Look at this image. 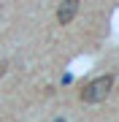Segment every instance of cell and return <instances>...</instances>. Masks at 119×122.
<instances>
[{"label":"cell","mask_w":119,"mask_h":122,"mask_svg":"<svg viewBox=\"0 0 119 122\" xmlns=\"http://www.w3.org/2000/svg\"><path fill=\"white\" fill-rule=\"evenodd\" d=\"M111 87H114V76H111V73L97 76V79H92L89 84L81 87V100H84V103H100V100L108 98Z\"/></svg>","instance_id":"obj_1"},{"label":"cell","mask_w":119,"mask_h":122,"mask_svg":"<svg viewBox=\"0 0 119 122\" xmlns=\"http://www.w3.org/2000/svg\"><path fill=\"white\" fill-rule=\"evenodd\" d=\"M79 14V0H62V5L57 8V22L60 25H71Z\"/></svg>","instance_id":"obj_2"},{"label":"cell","mask_w":119,"mask_h":122,"mask_svg":"<svg viewBox=\"0 0 119 122\" xmlns=\"http://www.w3.org/2000/svg\"><path fill=\"white\" fill-rule=\"evenodd\" d=\"M0 76H3V65H0Z\"/></svg>","instance_id":"obj_3"}]
</instances>
